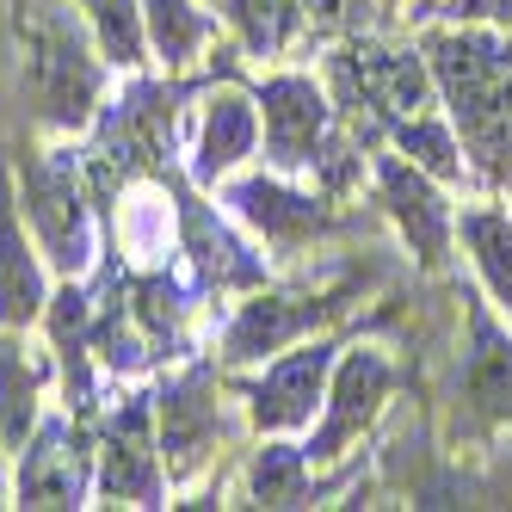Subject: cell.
<instances>
[{"instance_id": "19", "label": "cell", "mask_w": 512, "mask_h": 512, "mask_svg": "<svg viewBox=\"0 0 512 512\" xmlns=\"http://www.w3.org/2000/svg\"><path fill=\"white\" fill-rule=\"evenodd\" d=\"M309 451L303 445H284V432H272V445L253 457L247 469V494L253 506H315V475H309Z\"/></svg>"}, {"instance_id": "10", "label": "cell", "mask_w": 512, "mask_h": 512, "mask_svg": "<svg viewBox=\"0 0 512 512\" xmlns=\"http://www.w3.org/2000/svg\"><path fill=\"white\" fill-rule=\"evenodd\" d=\"M87 488H93L87 432L68 414H44L38 432L19 445L13 506H87Z\"/></svg>"}, {"instance_id": "12", "label": "cell", "mask_w": 512, "mask_h": 512, "mask_svg": "<svg viewBox=\"0 0 512 512\" xmlns=\"http://www.w3.org/2000/svg\"><path fill=\"white\" fill-rule=\"evenodd\" d=\"M50 309V278H44V247L19 210V173L0 161V327H38Z\"/></svg>"}, {"instance_id": "22", "label": "cell", "mask_w": 512, "mask_h": 512, "mask_svg": "<svg viewBox=\"0 0 512 512\" xmlns=\"http://www.w3.org/2000/svg\"><path fill=\"white\" fill-rule=\"evenodd\" d=\"M81 25L93 31L99 56L112 68H142L149 56V31H142V0H75Z\"/></svg>"}, {"instance_id": "26", "label": "cell", "mask_w": 512, "mask_h": 512, "mask_svg": "<svg viewBox=\"0 0 512 512\" xmlns=\"http://www.w3.org/2000/svg\"><path fill=\"white\" fill-rule=\"evenodd\" d=\"M457 19H494V25H512V0H451Z\"/></svg>"}, {"instance_id": "3", "label": "cell", "mask_w": 512, "mask_h": 512, "mask_svg": "<svg viewBox=\"0 0 512 512\" xmlns=\"http://www.w3.org/2000/svg\"><path fill=\"white\" fill-rule=\"evenodd\" d=\"M13 173H19V210H25L31 235H38L44 260L62 278H87L99 241H93V210L81 192V167L62 149H44V155H25Z\"/></svg>"}, {"instance_id": "13", "label": "cell", "mask_w": 512, "mask_h": 512, "mask_svg": "<svg viewBox=\"0 0 512 512\" xmlns=\"http://www.w3.org/2000/svg\"><path fill=\"white\" fill-rule=\"evenodd\" d=\"M377 192H383V210L395 216V229L408 235L414 260H420V266H445L457 216H451L445 192H438V179H432L426 167H414V161L383 155V161H377Z\"/></svg>"}, {"instance_id": "18", "label": "cell", "mask_w": 512, "mask_h": 512, "mask_svg": "<svg viewBox=\"0 0 512 512\" xmlns=\"http://www.w3.org/2000/svg\"><path fill=\"white\" fill-rule=\"evenodd\" d=\"M463 401L482 420H512V340L488 315H475V352L463 371Z\"/></svg>"}, {"instance_id": "1", "label": "cell", "mask_w": 512, "mask_h": 512, "mask_svg": "<svg viewBox=\"0 0 512 512\" xmlns=\"http://www.w3.org/2000/svg\"><path fill=\"white\" fill-rule=\"evenodd\" d=\"M426 50L469 155L482 161L488 179H512V44L482 38V31H445Z\"/></svg>"}, {"instance_id": "5", "label": "cell", "mask_w": 512, "mask_h": 512, "mask_svg": "<svg viewBox=\"0 0 512 512\" xmlns=\"http://www.w3.org/2000/svg\"><path fill=\"white\" fill-rule=\"evenodd\" d=\"M395 389V364L377 352V346H352L334 358V377H327V401H321V414H315V432H309V463H334L346 457L364 432L377 426L383 414V401Z\"/></svg>"}, {"instance_id": "14", "label": "cell", "mask_w": 512, "mask_h": 512, "mask_svg": "<svg viewBox=\"0 0 512 512\" xmlns=\"http://www.w3.org/2000/svg\"><path fill=\"white\" fill-rule=\"evenodd\" d=\"M327 315L321 297H278V290H260V297H247L229 327H223V364H253L266 352H284L315 334V321Z\"/></svg>"}, {"instance_id": "16", "label": "cell", "mask_w": 512, "mask_h": 512, "mask_svg": "<svg viewBox=\"0 0 512 512\" xmlns=\"http://www.w3.org/2000/svg\"><path fill=\"white\" fill-rule=\"evenodd\" d=\"M179 229H186V253L204 266L210 284H260V278H266V266L253 260V253H247L223 223H216V210H204L198 198L179 204Z\"/></svg>"}, {"instance_id": "23", "label": "cell", "mask_w": 512, "mask_h": 512, "mask_svg": "<svg viewBox=\"0 0 512 512\" xmlns=\"http://www.w3.org/2000/svg\"><path fill=\"white\" fill-rule=\"evenodd\" d=\"M223 13L235 25V38L247 44V56H278L303 19L297 0H223Z\"/></svg>"}, {"instance_id": "9", "label": "cell", "mask_w": 512, "mask_h": 512, "mask_svg": "<svg viewBox=\"0 0 512 512\" xmlns=\"http://www.w3.org/2000/svg\"><path fill=\"white\" fill-rule=\"evenodd\" d=\"M334 340H297L290 352H278L253 383H241L247 414L260 432H303L315 426L321 401H327V377H334Z\"/></svg>"}, {"instance_id": "25", "label": "cell", "mask_w": 512, "mask_h": 512, "mask_svg": "<svg viewBox=\"0 0 512 512\" xmlns=\"http://www.w3.org/2000/svg\"><path fill=\"white\" fill-rule=\"evenodd\" d=\"M297 7L315 31H358L364 25V0H297Z\"/></svg>"}, {"instance_id": "15", "label": "cell", "mask_w": 512, "mask_h": 512, "mask_svg": "<svg viewBox=\"0 0 512 512\" xmlns=\"http://www.w3.org/2000/svg\"><path fill=\"white\" fill-rule=\"evenodd\" d=\"M260 149V105L247 93L223 87L204 99L198 130H192V179L198 186H216V179L241 173V161Z\"/></svg>"}, {"instance_id": "8", "label": "cell", "mask_w": 512, "mask_h": 512, "mask_svg": "<svg viewBox=\"0 0 512 512\" xmlns=\"http://www.w3.org/2000/svg\"><path fill=\"white\" fill-rule=\"evenodd\" d=\"M223 389H216L210 364L179 371L161 395H155V438H161V463L167 482H192V475L216 457L223 445Z\"/></svg>"}, {"instance_id": "21", "label": "cell", "mask_w": 512, "mask_h": 512, "mask_svg": "<svg viewBox=\"0 0 512 512\" xmlns=\"http://www.w3.org/2000/svg\"><path fill=\"white\" fill-rule=\"evenodd\" d=\"M463 247L475 253V272H482L494 309H506L512 321V216L506 210H463Z\"/></svg>"}, {"instance_id": "6", "label": "cell", "mask_w": 512, "mask_h": 512, "mask_svg": "<svg viewBox=\"0 0 512 512\" xmlns=\"http://www.w3.org/2000/svg\"><path fill=\"white\" fill-rule=\"evenodd\" d=\"M99 500L112 506H161L167 500V463L155 438V395H130L99 432V469H93Z\"/></svg>"}, {"instance_id": "17", "label": "cell", "mask_w": 512, "mask_h": 512, "mask_svg": "<svg viewBox=\"0 0 512 512\" xmlns=\"http://www.w3.org/2000/svg\"><path fill=\"white\" fill-rule=\"evenodd\" d=\"M44 420V377L38 364L25 358L19 327H0V432H7V451H19Z\"/></svg>"}, {"instance_id": "20", "label": "cell", "mask_w": 512, "mask_h": 512, "mask_svg": "<svg viewBox=\"0 0 512 512\" xmlns=\"http://www.w3.org/2000/svg\"><path fill=\"white\" fill-rule=\"evenodd\" d=\"M142 31L161 68H186L210 44V13L198 0H142Z\"/></svg>"}, {"instance_id": "11", "label": "cell", "mask_w": 512, "mask_h": 512, "mask_svg": "<svg viewBox=\"0 0 512 512\" xmlns=\"http://www.w3.org/2000/svg\"><path fill=\"white\" fill-rule=\"evenodd\" d=\"M223 204H229L235 223H247L253 235L272 241V247H303V241L334 229L327 198L297 192V186H290V173H229Z\"/></svg>"}, {"instance_id": "2", "label": "cell", "mask_w": 512, "mask_h": 512, "mask_svg": "<svg viewBox=\"0 0 512 512\" xmlns=\"http://www.w3.org/2000/svg\"><path fill=\"white\" fill-rule=\"evenodd\" d=\"M25 68H31V99H38V118L56 130H87L99 112V81H105V62L93 31L81 38L62 13H38L25 25Z\"/></svg>"}, {"instance_id": "27", "label": "cell", "mask_w": 512, "mask_h": 512, "mask_svg": "<svg viewBox=\"0 0 512 512\" xmlns=\"http://www.w3.org/2000/svg\"><path fill=\"white\" fill-rule=\"evenodd\" d=\"M13 482H7V432H0V494H7Z\"/></svg>"}, {"instance_id": "4", "label": "cell", "mask_w": 512, "mask_h": 512, "mask_svg": "<svg viewBox=\"0 0 512 512\" xmlns=\"http://www.w3.org/2000/svg\"><path fill=\"white\" fill-rule=\"evenodd\" d=\"M334 87L340 105L371 124H401L432 112V68L414 50H383V44H346L334 56Z\"/></svg>"}, {"instance_id": "24", "label": "cell", "mask_w": 512, "mask_h": 512, "mask_svg": "<svg viewBox=\"0 0 512 512\" xmlns=\"http://www.w3.org/2000/svg\"><path fill=\"white\" fill-rule=\"evenodd\" d=\"M389 136H395V149L408 155L414 167H426L432 179H463V149H457V136H451V124H438L432 112L389 124Z\"/></svg>"}, {"instance_id": "7", "label": "cell", "mask_w": 512, "mask_h": 512, "mask_svg": "<svg viewBox=\"0 0 512 512\" xmlns=\"http://www.w3.org/2000/svg\"><path fill=\"white\" fill-rule=\"evenodd\" d=\"M260 142H266V167L272 173H309L315 155L334 136V99L315 87V75H266L260 93Z\"/></svg>"}]
</instances>
